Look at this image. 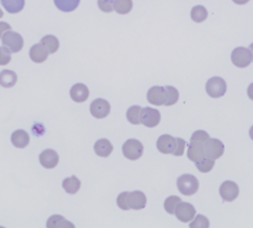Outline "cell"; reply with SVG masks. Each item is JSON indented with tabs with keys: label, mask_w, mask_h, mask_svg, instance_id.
Returning a JSON list of instances; mask_svg holds the SVG:
<instances>
[{
	"label": "cell",
	"mask_w": 253,
	"mask_h": 228,
	"mask_svg": "<svg viewBox=\"0 0 253 228\" xmlns=\"http://www.w3.org/2000/svg\"><path fill=\"white\" fill-rule=\"evenodd\" d=\"M177 187L184 196H193L199 189V181L194 175L184 174L177 179Z\"/></svg>",
	"instance_id": "cell-1"
},
{
	"label": "cell",
	"mask_w": 253,
	"mask_h": 228,
	"mask_svg": "<svg viewBox=\"0 0 253 228\" xmlns=\"http://www.w3.org/2000/svg\"><path fill=\"white\" fill-rule=\"evenodd\" d=\"M1 41H2L3 47H5L6 49H8L11 52H14V53L21 51L24 45L22 36L20 34L12 32V31L5 33L3 35Z\"/></svg>",
	"instance_id": "cell-2"
},
{
	"label": "cell",
	"mask_w": 253,
	"mask_h": 228,
	"mask_svg": "<svg viewBox=\"0 0 253 228\" xmlns=\"http://www.w3.org/2000/svg\"><path fill=\"white\" fill-rule=\"evenodd\" d=\"M206 92L212 98H219L226 93L227 90V84L224 79L220 77H213L207 81L206 83Z\"/></svg>",
	"instance_id": "cell-3"
},
{
	"label": "cell",
	"mask_w": 253,
	"mask_h": 228,
	"mask_svg": "<svg viewBox=\"0 0 253 228\" xmlns=\"http://www.w3.org/2000/svg\"><path fill=\"white\" fill-rule=\"evenodd\" d=\"M124 156L129 160H137L143 154V144L137 139L126 140L123 145Z\"/></svg>",
	"instance_id": "cell-4"
},
{
	"label": "cell",
	"mask_w": 253,
	"mask_h": 228,
	"mask_svg": "<svg viewBox=\"0 0 253 228\" xmlns=\"http://www.w3.org/2000/svg\"><path fill=\"white\" fill-rule=\"evenodd\" d=\"M231 62L239 68H246L252 62V54L248 48L237 47L231 53Z\"/></svg>",
	"instance_id": "cell-5"
},
{
	"label": "cell",
	"mask_w": 253,
	"mask_h": 228,
	"mask_svg": "<svg viewBox=\"0 0 253 228\" xmlns=\"http://www.w3.org/2000/svg\"><path fill=\"white\" fill-rule=\"evenodd\" d=\"M224 144L221 140L216 138H210L204 144V152L206 158L211 160H216L222 157L224 154Z\"/></svg>",
	"instance_id": "cell-6"
},
{
	"label": "cell",
	"mask_w": 253,
	"mask_h": 228,
	"mask_svg": "<svg viewBox=\"0 0 253 228\" xmlns=\"http://www.w3.org/2000/svg\"><path fill=\"white\" fill-rule=\"evenodd\" d=\"M161 120L160 112L157 109H153L150 107L143 108L140 113V124L148 128H155L159 125Z\"/></svg>",
	"instance_id": "cell-7"
},
{
	"label": "cell",
	"mask_w": 253,
	"mask_h": 228,
	"mask_svg": "<svg viewBox=\"0 0 253 228\" xmlns=\"http://www.w3.org/2000/svg\"><path fill=\"white\" fill-rule=\"evenodd\" d=\"M196 208L193 204L187 203V202H180L176 209H175V215L179 221L183 223H188L194 220L196 217Z\"/></svg>",
	"instance_id": "cell-8"
},
{
	"label": "cell",
	"mask_w": 253,
	"mask_h": 228,
	"mask_svg": "<svg viewBox=\"0 0 253 228\" xmlns=\"http://www.w3.org/2000/svg\"><path fill=\"white\" fill-rule=\"evenodd\" d=\"M111 111V106L104 98H96L90 105V112L92 116L97 120H103L109 115Z\"/></svg>",
	"instance_id": "cell-9"
},
{
	"label": "cell",
	"mask_w": 253,
	"mask_h": 228,
	"mask_svg": "<svg viewBox=\"0 0 253 228\" xmlns=\"http://www.w3.org/2000/svg\"><path fill=\"white\" fill-rule=\"evenodd\" d=\"M148 102L152 105L155 106H162L167 104L168 102V92L165 87L154 86L150 88L147 94Z\"/></svg>",
	"instance_id": "cell-10"
},
{
	"label": "cell",
	"mask_w": 253,
	"mask_h": 228,
	"mask_svg": "<svg viewBox=\"0 0 253 228\" xmlns=\"http://www.w3.org/2000/svg\"><path fill=\"white\" fill-rule=\"evenodd\" d=\"M240 189L238 184L233 181H225L220 186V196L224 201L232 202L238 198Z\"/></svg>",
	"instance_id": "cell-11"
},
{
	"label": "cell",
	"mask_w": 253,
	"mask_h": 228,
	"mask_svg": "<svg viewBox=\"0 0 253 228\" xmlns=\"http://www.w3.org/2000/svg\"><path fill=\"white\" fill-rule=\"evenodd\" d=\"M41 166L45 169H55L59 163V155L55 150H44L39 156Z\"/></svg>",
	"instance_id": "cell-12"
},
{
	"label": "cell",
	"mask_w": 253,
	"mask_h": 228,
	"mask_svg": "<svg viewBox=\"0 0 253 228\" xmlns=\"http://www.w3.org/2000/svg\"><path fill=\"white\" fill-rule=\"evenodd\" d=\"M157 149L162 154H173L176 149V138L169 134L161 135L157 140Z\"/></svg>",
	"instance_id": "cell-13"
},
{
	"label": "cell",
	"mask_w": 253,
	"mask_h": 228,
	"mask_svg": "<svg viewBox=\"0 0 253 228\" xmlns=\"http://www.w3.org/2000/svg\"><path fill=\"white\" fill-rule=\"evenodd\" d=\"M128 205L130 209H134V211H140V209H143L147 205L146 195L140 190H135L132 191V193H129Z\"/></svg>",
	"instance_id": "cell-14"
},
{
	"label": "cell",
	"mask_w": 253,
	"mask_h": 228,
	"mask_svg": "<svg viewBox=\"0 0 253 228\" xmlns=\"http://www.w3.org/2000/svg\"><path fill=\"white\" fill-rule=\"evenodd\" d=\"M70 97L77 103H84L89 97V89L84 84H76L70 89Z\"/></svg>",
	"instance_id": "cell-15"
},
{
	"label": "cell",
	"mask_w": 253,
	"mask_h": 228,
	"mask_svg": "<svg viewBox=\"0 0 253 228\" xmlns=\"http://www.w3.org/2000/svg\"><path fill=\"white\" fill-rule=\"evenodd\" d=\"M205 152H204V144H198V143H189L187 149V158L189 160L196 162L201 161L205 158Z\"/></svg>",
	"instance_id": "cell-16"
},
{
	"label": "cell",
	"mask_w": 253,
	"mask_h": 228,
	"mask_svg": "<svg viewBox=\"0 0 253 228\" xmlns=\"http://www.w3.org/2000/svg\"><path fill=\"white\" fill-rule=\"evenodd\" d=\"M48 52L42 44H35L30 49V58L35 63H43L47 60Z\"/></svg>",
	"instance_id": "cell-17"
},
{
	"label": "cell",
	"mask_w": 253,
	"mask_h": 228,
	"mask_svg": "<svg viewBox=\"0 0 253 228\" xmlns=\"http://www.w3.org/2000/svg\"><path fill=\"white\" fill-rule=\"evenodd\" d=\"M113 151V145L108 139H99L94 144V152L99 157H109Z\"/></svg>",
	"instance_id": "cell-18"
},
{
	"label": "cell",
	"mask_w": 253,
	"mask_h": 228,
	"mask_svg": "<svg viewBox=\"0 0 253 228\" xmlns=\"http://www.w3.org/2000/svg\"><path fill=\"white\" fill-rule=\"evenodd\" d=\"M12 143L18 149H24L30 143V135L24 130H17L12 134Z\"/></svg>",
	"instance_id": "cell-19"
},
{
	"label": "cell",
	"mask_w": 253,
	"mask_h": 228,
	"mask_svg": "<svg viewBox=\"0 0 253 228\" xmlns=\"http://www.w3.org/2000/svg\"><path fill=\"white\" fill-rule=\"evenodd\" d=\"M46 228H76V226L74 223L67 221L63 216L53 215L47 220Z\"/></svg>",
	"instance_id": "cell-20"
},
{
	"label": "cell",
	"mask_w": 253,
	"mask_h": 228,
	"mask_svg": "<svg viewBox=\"0 0 253 228\" xmlns=\"http://www.w3.org/2000/svg\"><path fill=\"white\" fill-rule=\"evenodd\" d=\"M18 77L13 70H2L0 72V85L4 88H12L16 85Z\"/></svg>",
	"instance_id": "cell-21"
},
{
	"label": "cell",
	"mask_w": 253,
	"mask_h": 228,
	"mask_svg": "<svg viewBox=\"0 0 253 228\" xmlns=\"http://www.w3.org/2000/svg\"><path fill=\"white\" fill-rule=\"evenodd\" d=\"M63 188L69 195H75L81 188V181L77 176H72L63 180Z\"/></svg>",
	"instance_id": "cell-22"
},
{
	"label": "cell",
	"mask_w": 253,
	"mask_h": 228,
	"mask_svg": "<svg viewBox=\"0 0 253 228\" xmlns=\"http://www.w3.org/2000/svg\"><path fill=\"white\" fill-rule=\"evenodd\" d=\"M41 44L45 47V49L47 50L48 53L57 52L60 47V42L58 38L52 35H47L43 37L41 40Z\"/></svg>",
	"instance_id": "cell-23"
},
{
	"label": "cell",
	"mask_w": 253,
	"mask_h": 228,
	"mask_svg": "<svg viewBox=\"0 0 253 228\" xmlns=\"http://www.w3.org/2000/svg\"><path fill=\"white\" fill-rule=\"evenodd\" d=\"M2 5L10 14H17L23 10L24 0H2Z\"/></svg>",
	"instance_id": "cell-24"
},
{
	"label": "cell",
	"mask_w": 253,
	"mask_h": 228,
	"mask_svg": "<svg viewBox=\"0 0 253 228\" xmlns=\"http://www.w3.org/2000/svg\"><path fill=\"white\" fill-rule=\"evenodd\" d=\"M133 1L131 0H115L113 1V10L121 15H126L132 11Z\"/></svg>",
	"instance_id": "cell-25"
},
{
	"label": "cell",
	"mask_w": 253,
	"mask_h": 228,
	"mask_svg": "<svg viewBox=\"0 0 253 228\" xmlns=\"http://www.w3.org/2000/svg\"><path fill=\"white\" fill-rule=\"evenodd\" d=\"M191 17H192L193 21H195L197 23H201L207 19V17H209V12H207V10L204 6L197 5V6L193 7Z\"/></svg>",
	"instance_id": "cell-26"
},
{
	"label": "cell",
	"mask_w": 253,
	"mask_h": 228,
	"mask_svg": "<svg viewBox=\"0 0 253 228\" xmlns=\"http://www.w3.org/2000/svg\"><path fill=\"white\" fill-rule=\"evenodd\" d=\"M142 108L140 106H132L126 111V120L132 125H139L140 124V113Z\"/></svg>",
	"instance_id": "cell-27"
},
{
	"label": "cell",
	"mask_w": 253,
	"mask_h": 228,
	"mask_svg": "<svg viewBox=\"0 0 253 228\" xmlns=\"http://www.w3.org/2000/svg\"><path fill=\"white\" fill-rule=\"evenodd\" d=\"M58 8L62 12H72L79 6V0H56L55 1Z\"/></svg>",
	"instance_id": "cell-28"
},
{
	"label": "cell",
	"mask_w": 253,
	"mask_h": 228,
	"mask_svg": "<svg viewBox=\"0 0 253 228\" xmlns=\"http://www.w3.org/2000/svg\"><path fill=\"white\" fill-rule=\"evenodd\" d=\"M181 202V199L177 196H170L169 197L166 201H165V209L166 212L169 215H174L175 214V209L177 205Z\"/></svg>",
	"instance_id": "cell-29"
},
{
	"label": "cell",
	"mask_w": 253,
	"mask_h": 228,
	"mask_svg": "<svg viewBox=\"0 0 253 228\" xmlns=\"http://www.w3.org/2000/svg\"><path fill=\"white\" fill-rule=\"evenodd\" d=\"M165 88L168 92V102L166 106L169 107V106L175 105L179 99V91L173 86H166Z\"/></svg>",
	"instance_id": "cell-30"
},
{
	"label": "cell",
	"mask_w": 253,
	"mask_h": 228,
	"mask_svg": "<svg viewBox=\"0 0 253 228\" xmlns=\"http://www.w3.org/2000/svg\"><path fill=\"white\" fill-rule=\"evenodd\" d=\"M211 137L207 132L199 130L196 131L191 137V143H198V144H205V142L209 140Z\"/></svg>",
	"instance_id": "cell-31"
},
{
	"label": "cell",
	"mask_w": 253,
	"mask_h": 228,
	"mask_svg": "<svg viewBox=\"0 0 253 228\" xmlns=\"http://www.w3.org/2000/svg\"><path fill=\"white\" fill-rule=\"evenodd\" d=\"M189 228H210V220L203 215H198L189 224Z\"/></svg>",
	"instance_id": "cell-32"
},
{
	"label": "cell",
	"mask_w": 253,
	"mask_h": 228,
	"mask_svg": "<svg viewBox=\"0 0 253 228\" xmlns=\"http://www.w3.org/2000/svg\"><path fill=\"white\" fill-rule=\"evenodd\" d=\"M195 165H196L197 169L200 171L201 173H209L214 167V160H211V159L205 157L203 160L199 161V162H196Z\"/></svg>",
	"instance_id": "cell-33"
},
{
	"label": "cell",
	"mask_w": 253,
	"mask_h": 228,
	"mask_svg": "<svg viewBox=\"0 0 253 228\" xmlns=\"http://www.w3.org/2000/svg\"><path fill=\"white\" fill-rule=\"evenodd\" d=\"M12 60L11 51L5 47H0V66H5Z\"/></svg>",
	"instance_id": "cell-34"
},
{
	"label": "cell",
	"mask_w": 253,
	"mask_h": 228,
	"mask_svg": "<svg viewBox=\"0 0 253 228\" xmlns=\"http://www.w3.org/2000/svg\"><path fill=\"white\" fill-rule=\"evenodd\" d=\"M128 196L129 193L128 191H124L119 197H117V205L123 211H129L130 207L128 205Z\"/></svg>",
	"instance_id": "cell-35"
},
{
	"label": "cell",
	"mask_w": 253,
	"mask_h": 228,
	"mask_svg": "<svg viewBox=\"0 0 253 228\" xmlns=\"http://www.w3.org/2000/svg\"><path fill=\"white\" fill-rule=\"evenodd\" d=\"M186 147V141L182 138H176V149L173 153L174 156H182L184 154V150Z\"/></svg>",
	"instance_id": "cell-36"
},
{
	"label": "cell",
	"mask_w": 253,
	"mask_h": 228,
	"mask_svg": "<svg viewBox=\"0 0 253 228\" xmlns=\"http://www.w3.org/2000/svg\"><path fill=\"white\" fill-rule=\"evenodd\" d=\"M97 4L105 13H111L113 11V1H111V0H99V1H97Z\"/></svg>",
	"instance_id": "cell-37"
},
{
	"label": "cell",
	"mask_w": 253,
	"mask_h": 228,
	"mask_svg": "<svg viewBox=\"0 0 253 228\" xmlns=\"http://www.w3.org/2000/svg\"><path fill=\"white\" fill-rule=\"evenodd\" d=\"M12 26L6 22H0V39H2L3 35L7 32H11Z\"/></svg>",
	"instance_id": "cell-38"
},
{
	"label": "cell",
	"mask_w": 253,
	"mask_h": 228,
	"mask_svg": "<svg viewBox=\"0 0 253 228\" xmlns=\"http://www.w3.org/2000/svg\"><path fill=\"white\" fill-rule=\"evenodd\" d=\"M247 94H248L249 98L253 101V83L249 85V87L247 89Z\"/></svg>",
	"instance_id": "cell-39"
},
{
	"label": "cell",
	"mask_w": 253,
	"mask_h": 228,
	"mask_svg": "<svg viewBox=\"0 0 253 228\" xmlns=\"http://www.w3.org/2000/svg\"><path fill=\"white\" fill-rule=\"evenodd\" d=\"M249 135H250V138L253 140V126L250 128V131H249Z\"/></svg>",
	"instance_id": "cell-40"
},
{
	"label": "cell",
	"mask_w": 253,
	"mask_h": 228,
	"mask_svg": "<svg viewBox=\"0 0 253 228\" xmlns=\"http://www.w3.org/2000/svg\"><path fill=\"white\" fill-rule=\"evenodd\" d=\"M249 50L251 51V54H252V61H253V43H251V44H250V46H249Z\"/></svg>",
	"instance_id": "cell-41"
},
{
	"label": "cell",
	"mask_w": 253,
	"mask_h": 228,
	"mask_svg": "<svg viewBox=\"0 0 253 228\" xmlns=\"http://www.w3.org/2000/svg\"><path fill=\"white\" fill-rule=\"evenodd\" d=\"M2 17H3V12L1 11V8H0V19H1Z\"/></svg>",
	"instance_id": "cell-42"
},
{
	"label": "cell",
	"mask_w": 253,
	"mask_h": 228,
	"mask_svg": "<svg viewBox=\"0 0 253 228\" xmlns=\"http://www.w3.org/2000/svg\"><path fill=\"white\" fill-rule=\"evenodd\" d=\"M0 228H5V227H3V226H0Z\"/></svg>",
	"instance_id": "cell-43"
}]
</instances>
